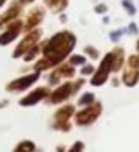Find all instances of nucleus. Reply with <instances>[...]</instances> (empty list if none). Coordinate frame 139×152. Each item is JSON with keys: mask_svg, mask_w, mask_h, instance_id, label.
<instances>
[{"mask_svg": "<svg viewBox=\"0 0 139 152\" xmlns=\"http://www.w3.org/2000/svg\"><path fill=\"white\" fill-rule=\"evenodd\" d=\"M73 47H75V36L72 32H57L41 48L43 54H45V59L36 63V70H45V68H50V66L61 63L70 52H72Z\"/></svg>", "mask_w": 139, "mask_h": 152, "instance_id": "nucleus-1", "label": "nucleus"}, {"mask_svg": "<svg viewBox=\"0 0 139 152\" xmlns=\"http://www.w3.org/2000/svg\"><path fill=\"white\" fill-rule=\"evenodd\" d=\"M139 81V57L137 56H130L127 59V68L123 73V83L127 86H135Z\"/></svg>", "mask_w": 139, "mask_h": 152, "instance_id": "nucleus-2", "label": "nucleus"}, {"mask_svg": "<svg viewBox=\"0 0 139 152\" xmlns=\"http://www.w3.org/2000/svg\"><path fill=\"white\" fill-rule=\"evenodd\" d=\"M80 86H82V81H77V83H66V84L59 86V88L52 93L50 102H52V104H59V102L66 100L70 95H73V93H75Z\"/></svg>", "mask_w": 139, "mask_h": 152, "instance_id": "nucleus-3", "label": "nucleus"}, {"mask_svg": "<svg viewBox=\"0 0 139 152\" xmlns=\"http://www.w3.org/2000/svg\"><path fill=\"white\" fill-rule=\"evenodd\" d=\"M100 111H102V106H100V104H89V106H86L84 111H80V113L75 116V122H77L79 125H89V124H93V122L98 118Z\"/></svg>", "mask_w": 139, "mask_h": 152, "instance_id": "nucleus-4", "label": "nucleus"}, {"mask_svg": "<svg viewBox=\"0 0 139 152\" xmlns=\"http://www.w3.org/2000/svg\"><path fill=\"white\" fill-rule=\"evenodd\" d=\"M73 115V106H64L61 107L57 113H55V122H54V127L55 129H62V131H68L70 129V116Z\"/></svg>", "mask_w": 139, "mask_h": 152, "instance_id": "nucleus-5", "label": "nucleus"}, {"mask_svg": "<svg viewBox=\"0 0 139 152\" xmlns=\"http://www.w3.org/2000/svg\"><path fill=\"white\" fill-rule=\"evenodd\" d=\"M38 79H39V73L23 75V77H20V79L9 83V84H7V90H9V91H20V90H25V88H29L30 84H34Z\"/></svg>", "mask_w": 139, "mask_h": 152, "instance_id": "nucleus-6", "label": "nucleus"}, {"mask_svg": "<svg viewBox=\"0 0 139 152\" xmlns=\"http://www.w3.org/2000/svg\"><path fill=\"white\" fill-rule=\"evenodd\" d=\"M39 36H41V31H32V32H29L27 34V38L20 43V47L14 50V57H20L23 52H27L30 47H34L36 43H38V39H39Z\"/></svg>", "mask_w": 139, "mask_h": 152, "instance_id": "nucleus-7", "label": "nucleus"}, {"mask_svg": "<svg viewBox=\"0 0 139 152\" xmlns=\"http://www.w3.org/2000/svg\"><path fill=\"white\" fill-rule=\"evenodd\" d=\"M20 31H22V22L20 20H14L9 27H7V32H4L2 36H0V45H7L11 39H14L18 34H20Z\"/></svg>", "mask_w": 139, "mask_h": 152, "instance_id": "nucleus-8", "label": "nucleus"}, {"mask_svg": "<svg viewBox=\"0 0 139 152\" xmlns=\"http://www.w3.org/2000/svg\"><path fill=\"white\" fill-rule=\"evenodd\" d=\"M46 95H48V90H46V88H39V90L32 91L30 95L23 97V99L20 100V104H22V106H34L36 102H41V99H45Z\"/></svg>", "mask_w": 139, "mask_h": 152, "instance_id": "nucleus-9", "label": "nucleus"}, {"mask_svg": "<svg viewBox=\"0 0 139 152\" xmlns=\"http://www.w3.org/2000/svg\"><path fill=\"white\" fill-rule=\"evenodd\" d=\"M41 20H43V9L41 7L32 9L30 15H29V18H27V22H25V31H30L32 27H36Z\"/></svg>", "mask_w": 139, "mask_h": 152, "instance_id": "nucleus-10", "label": "nucleus"}, {"mask_svg": "<svg viewBox=\"0 0 139 152\" xmlns=\"http://www.w3.org/2000/svg\"><path fill=\"white\" fill-rule=\"evenodd\" d=\"M18 13H20V6H18V4H14V6H13V7H11V9H9V11H7V13H6V15L2 16V18H0V27H2V25H4L6 22L13 20V18H14V16H16Z\"/></svg>", "mask_w": 139, "mask_h": 152, "instance_id": "nucleus-11", "label": "nucleus"}, {"mask_svg": "<svg viewBox=\"0 0 139 152\" xmlns=\"http://www.w3.org/2000/svg\"><path fill=\"white\" fill-rule=\"evenodd\" d=\"M45 4L52 9V11H62L68 4V0H45Z\"/></svg>", "mask_w": 139, "mask_h": 152, "instance_id": "nucleus-12", "label": "nucleus"}, {"mask_svg": "<svg viewBox=\"0 0 139 152\" xmlns=\"http://www.w3.org/2000/svg\"><path fill=\"white\" fill-rule=\"evenodd\" d=\"M54 73L59 75V77H61V75H62V77H72V75H73V66H72V63H70V64H62V66L57 68Z\"/></svg>", "mask_w": 139, "mask_h": 152, "instance_id": "nucleus-13", "label": "nucleus"}, {"mask_svg": "<svg viewBox=\"0 0 139 152\" xmlns=\"http://www.w3.org/2000/svg\"><path fill=\"white\" fill-rule=\"evenodd\" d=\"M95 102V95L93 93H84L80 99H79V106H89Z\"/></svg>", "mask_w": 139, "mask_h": 152, "instance_id": "nucleus-14", "label": "nucleus"}, {"mask_svg": "<svg viewBox=\"0 0 139 152\" xmlns=\"http://www.w3.org/2000/svg\"><path fill=\"white\" fill-rule=\"evenodd\" d=\"M39 50H41V45H38V43H36L34 47H30V48L25 52V61H30V59H32V57L39 52Z\"/></svg>", "mask_w": 139, "mask_h": 152, "instance_id": "nucleus-15", "label": "nucleus"}, {"mask_svg": "<svg viewBox=\"0 0 139 152\" xmlns=\"http://www.w3.org/2000/svg\"><path fill=\"white\" fill-rule=\"evenodd\" d=\"M34 143L32 141H22L18 147H16V152H22V150H34Z\"/></svg>", "mask_w": 139, "mask_h": 152, "instance_id": "nucleus-16", "label": "nucleus"}, {"mask_svg": "<svg viewBox=\"0 0 139 152\" xmlns=\"http://www.w3.org/2000/svg\"><path fill=\"white\" fill-rule=\"evenodd\" d=\"M70 63H72V64H84L86 57H82V56H72V57H70Z\"/></svg>", "mask_w": 139, "mask_h": 152, "instance_id": "nucleus-17", "label": "nucleus"}, {"mask_svg": "<svg viewBox=\"0 0 139 152\" xmlns=\"http://www.w3.org/2000/svg\"><path fill=\"white\" fill-rule=\"evenodd\" d=\"M84 52H86V54H89L93 59H96V57H98V52H96L93 47H86V48H84Z\"/></svg>", "mask_w": 139, "mask_h": 152, "instance_id": "nucleus-18", "label": "nucleus"}, {"mask_svg": "<svg viewBox=\"0 0 139 152\" xmlns=\"http://www.w3.org/2000/svg\"><path fill=\"white\" fill-rule=\"evenodd\" d=\"M123 7H125V9H127V11H128L130 15H134V13H135V9H134V6H132V4L128 2V0H123Z\"/></svg>", "mask_w": 139, "mask_h": 152, "instance_id": "nucleus-19", "label": "nucleus"}, {"mask_svg": "<svg viewBox=\"0 0 139 152\" xmlns=\"http://www.w3.org/2000/svg\"><path fill=\"white\" fill-rule=\"evenodd\" d=\"M89 73H93V66L91 64H82V75H89Z\"/></svg>", "mask_w": 139, "mask_h": 152, "instance_id": "nucleus-20", "label": "nucleus"}, {"mask_svg": "<svg viewBox=\"0 0 139 152\" xmlns=\"http://www.w3.org/2000/svg\"><path fill=\"white\" fill-rule=\"evenodd\" d=\"M128 32L135 34V32H137V25H135V23H130V25H128Z\"/></svg>", "mask_w": 139, "mask_h": 152, "instance_id": "nucleus-21", "label": "nucleus"}, {"mask_svg": "<svg viewBox=\"0 0 139 152\" xmlns=\"http://www.w3.org/2000/svg\"><path fill=\"white\" fill-rule=\"evenodd\" d=\"M82 148H84V143H80V141H77V143H75V147H73L72 150H82Z\"/></svg>", "mask_w": 139, "mask_h": 152, "instance_id": "nucleus-22", "label": "nucleus"}, {"mask_svg": "<svg viewBox=\"0 0 139 152\" xmlns=\"http://www.w3.org/2000/svg\"><path fill=\"white\" fill-rule=\"evenodd\" d=\"M121 32H123V31H118V32H114V34H111V38H112V39L116 41V39H118V38L121 36Z\"/></svg>", "mask_w": 139, "mask_h": 152, "instance_id": "nucleus-23", "label": "nucleus"}, {"mask_svg": "<svg viewBox=\"0 0 139 152\" xmlns=\"http://www.w3.org/2000/svg\"><path fill=\"white\" fill-rule=\"evenodd\" d=\"M105 6H96V13H105Z\"/></svg>", "mask_w": 139, "mask_h": 152, "instance_id": "nucleus-24", "label": "nucleus"}, {"mask_svg": "<svg viewBox=\"0 0 139 152\" xmlns=\"http://www.w3.org/2000/svg\"><path fill=\"white\" fill-rule=\"evenodd\" d=\"M27 2H32V0H22V4H27Z\"/></svg>", "mask_w": 139, "mask_h": 152, "instance_id": "nucleus-25", "label": "nucleus"}, {"mask_svg": "<svg viewBox=\"0 0 139 152\" xmlns=\"http://www.w3.org/2000/svg\"><path fill=\"white\" fill-rule=\"evenodd\" d=\"M4 2H6V0H0V6H2V4H4Z\"/></svg>", "mask_w": 139, "mask_h": 152, "instance_id": "nucleus-26", "label": "nucleus"}, {"mask_svg": "<svg viewBox=\"0 0 139 152\" xmlns=\"http://www.w3.org/2000/svg\"><path fill=\"white\" fill-rule=\"evenodd\" d=\"M137 50H139V41H137Z\"/></svg>", "mask_w": 139, "mask_h": 152, "instance_id": "nucleus-27", "label": "nucleus"}]
</instances>
